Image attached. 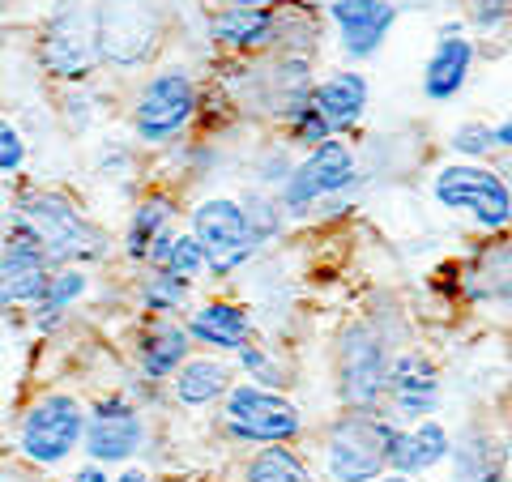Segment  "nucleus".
<instances>
[{
    "instance_id": "f257e3e1",
    "label": "nucleus",
    "mask_w": 512,
    "mask_h": 482,
    "mask_svg": "<svg viewBox=\"0 0 512 482\" xmlns=\"http://www.w3.org/2000/svg\"><path fill=\"white\" fill-rule=\"evenodd\" d=\"M13 218H22L30 231L39 235V244L52 256V265H99L111 256L107 235L94 227L90 214L77 205L69 192L60 188H43V184H26L13 192Z\"/></svg>"
},
{
    "instance_id": "f03ea898",
    "label": "nucleus",
    "mask_w": 512,
    "mask_h": 482,
    "mask_svg": "<svg viewBox=\"0 0 512 482\" xmlns=\"http://www.w3.org/2000/svg\"><path fill=\"white\" fill-rule=\"evenodd\" d=\"M201 107H205V94H201L197 73L184 69V64H163V69L141 77L133 103H128L133 141L150 150L175 146L201 120Z\"/></svg>"
},
{
    "instance_id": "7ed1b4c3",
    "label": "nucleus",
    "mask_w": 512,
    "mask_h": 482,
    "mask_svg": "<svg viewBox=\"0 0 512 482\" xmlns=\"http://www.w3.org/2000/svg\"><path fill=\"white\" fill-rule=\"evenodd\" d=\"M363 184H367V171L359 163V150L346 137H329L295 158L291 175L282 180L274 197L282 205L286 222H299V218H312L316 205L325 201H338V197L359 201Z\"/></svg>"
},
{
    "instance_id": "20e7f679",
    "label": "nucleus",
    "mask_w": 512,
    "mask_h": 482,
    "mask_svg": "<svg viewBox=\"0 0 512 482\" xmlns=\"http://www.w3.org/2000/svg\"><path fill=\"white\" fill-rule=\"evenodd\" d=\"M94 47L99 69L137 73L150 69L167 39V5L163 0H90Z\"/></svg>"
},
{
    "instance_id": "39448f33",
    "label": "nucleus",
    "mask_w": 512,
    "mask_h": 482,
    "mask_svg": "<svg viewBox=\"0 0 512 482\" xmlns=\"http://www.w3.org/2000/svg\"><path fill=\"white\" fill-rule=\"evenodd\" d=\"M82 431H86V401L69 389H43L22 410L18 431H13V448L35 470H60V465H69L82 453Z\"/></svg>"
},
{
    "instance_id": "423d86ee",
    "label": "nucleus",
    "mask_w": 512,
    "mask_h": 482,
    "mask_svg": "<svg viewBox=\"0 0 512 482\" xmlns=\"http://www.w3.org/2000/svg\"><path fill=\"white\" fill-rule=\"evenodd\" d=\"M218 427L231 444L265 448V444H295L303 436V406L291 393L261 389L252 380H235L227 397L218 401Z\"/></svg>"
},
{
    "instance_id": "0eeeda50",
    "label": "nucleus",
    "mask_w": 512,
    "mask_h": 482,
    "mask_svg": "<svg viewBox=\"0 0 512 482\" xmlns=\"http://www.w3.org/2000/svg\"><path fill=\"white\" fill-rule=\"evenodd\" d=\"M393 419L380 410H342L333 414L325 436H320V470L329 482H376L389 474L384 448L393 436Z\"/></svg>"
},
{
    "instance_id": "6e6552de",
    "label": "nucleus",
    "mask_w": 512,
    "mask_h": 482,
    "mask_svg": "<svg viewBox=\"0 0 512 482\" xmlns=\"http://www.w3.org/2000/svg\"><path fill=\"white\" fill-rule=\"evenodd\" d=\"M431 197H436L440 210L470 218L487 235H504L512 222V188L504 167L457 163L453 158L431 175Z\"/></svg>"
},
{
    "instance_id": "1a4fd4ad",
    "label": "nucleus",
    "mask_w": 512,
    "mask_h": 482,
    "mask_svg": "<svg viewBox=\"0 0 512 482\" xmlns=\"http://www.w3.org/2000/svg\"><path fill=\"white\" fill-rule=\"evenodd\" d=\"M35 60L60 86H86L99 73L90 0H56L35 35Z\"/></svg>"
},
{
    "instance_id": "9d476101",
    "label": "nucleus",
    "mask_w": 512,
    "mask_h": 482,
    "mask_svg": "<svg viewBox=\"0 0 512 482\" xmlns=\"http://www.w3.org/2000/svg\"><path fill=\"white\" fill-rule=\"evenodd\" d=\"M397 355V346H389L372 316L350 320L338 337V401L342 410H380L384 397V376H389V359Z\"/></svg>"
},
{
    "instance_id": "9b49d317",
    "label": "nucleus",
    "mask_w": 512,
    "mask_h": 482,
    "mask_svg": "<svg viewBox=\"0 0 512 482\" xmlns=\"http://www.w3.org/2000/svg\"><path fill=\"white\" fill-rule=\"evenodd\" d=\"M188 235L201 244L205 252V269L210 278H231L244 265H252L261 248L248 231V218L239 210V197H227V192H210L188 210Z\"/></svg>"
},
{
    "instance_id": "f8f14e48",
    "label": "nucleus",
    "mask_w": 512,
    "mask_h": 482,
    "mask_svg": "<svg viewBox=\"0 0 512 482\" xmlns=\"http://www.w3.org/2000/svg\"><path fill=\"white\" fill-rule=\"evenodd\" d=\"M150 444V419L124 389L99 393L86 406V431H82V453L94 465H128L146 453Z\"/></svg>"
},
{
    "instance_id": "ddd939ff",
    "label": "nucleus",
    "mask_w": 512,
    "mask_h": 482,
    "mask_svg": "<svg viewBox=\"0 0 512 482\" xmlns=\"http://www.w3.org/2000/svg\"><path fill=\"white\" fill-rule=\"evenodd\" d=\"M444 401V376L440 363L419 346H402L389 359V376H384V397H380V414L393 419L397 427L436 419Z\"/></svg>"
},
{
    "instance_id": "4468645a",
    "label": "nucleus",
    "mask_w": 512,
    "mask_h": 482,
    "mask_svg": "<svg viewBox=\"0 0 512 482\" xmlns=\"http://www.w3.org/2000/svg\"><path fill=\"white\" fill-rule=\"evenodd\" d=\"M320 18L333 26L338 52L346 60L367 64L384 52L402 9H397V0H329V5H320Z\"/></svg>"
},
{
    "instance_id": "2eb2a0df",
    "label": "nucleus",
    "mask_w": 512,
    "mask_h": 482,
    "mask_svg": "<svg viewBox=\"0 0 512 482\" xmlns=\"http://www.w3.org/2000/svg\"><path fill=\"white\" fill-rule=\"evenodd\" d=\"M474 64H478V39L466 30V22L453 18L436 30V43L423 60V77H419V90L427 103H453L461 90L470 86L474 77Z\"/></svg>"
},
{
    "instance_id": "dca6fc26",
    "label": "nucleus",
    "mask_w": 512,
    "mask_h": 482,
    "mask_svg": "<svg viewBox=\"0 0 512 482\" xmlns=\"http://www.w3.org/2000/svg\"><path fill=\"white\" fill-rule=\"evenodd\" d=\"M52 256L39 244V235L26 227L22 218L5 222V239H0V282L13 299V308H35L39 295L52 282Z\"/></svg>"
},
{
    "instance_id": "f3484780",
    "label": "nucleus",
    "mask_w": 512,
    "mask_h": 482,
    "mask_svg": "<svg viewBox=\"0 0 512 482\" xmlns=\"http://www.w3.org/2000/svg\"><path fill=\"white\" fill-rule=\"evenodd\" d=\"M192 350H205V355H222L231 359L235 350H244L256 337V320L239 299H205L188 312L184 320Z\"/></svg>"
},
{
    "instance_id": "a211bd4d",
    "label": "nucleus",
    "mask_w": 512,
    "mask_h": 482,
    "mask_svg": "<svg viewBox=\"0 0 512 482\" xmlns=\"http://www.w3.org/2000/svg\"><path fill=\"white\" fill-rule=\"evenodd\" d=\"M308 103L316 116L329 124L333 137H346V133H355L367 120V111H372V82H367V73L342 64V69H329L325 77H316Z\"/></svg>"
},
{
    "instance_id": "6ab92c4d",
    "label": "nucleus",
    "mask_w": 512,
    "mask_h": 482,
    "mask_svg": "<svg viewBox=\"0 0 512 482\" xmlns=\"http://www.w3.org/2000/svg\"><path fill=\"white\" fill-rule=\"evenodd\" d=\"M448 453H453V431L440 419H423L410 427H393L389 448H384V465H389V474L419 478V474L440 470Z\"/></svg>"
},
{
    "instance_id": "aec40b11",
    "label": "nucleus",
    "mask_w": 512,
    "mask_h": 482,
    "mask_svg": "<svg viewBox=\"0 0 512 482\" xmlns=\"http://www.w3.org/2000/svg\"><path fill=\"white\" fill-rule=\"evenodd\" d=\"M192 355V342H188V329L184 320L175 316H146L137 342H133V363H137V376L150 380V384H167L175 376V367Z\"/></svg>"
},
{
    "instance_id": "412c9836",
    "label": "nucleus",
    "mask_w": 512,
    "mask_h": 482,
    "mask_svg": "<svg viewBox=\"0 0 512 482\" xmlns=\"http://www.w3.org/2000/svg\"><path fill=\"white\" fill-rule=\"evenodd\" d=\"M239 380L235 363L222 359V355H205V350H192V355L175 367V376L167 380L171 389V401L184 410H210L218 406L222 397H227V389Z\"/></svg>"
},
{
    "instance_id": "4be33fe9",
    "label": "nucleus",
    "mask_w": 512,
    "mask_h": 482,
    "mask_svg": "<svg viewBox=\"0 0 512 482\" xmlns=\"http://www.w3.org/2000/svg\"><path fill=\"white\" fill-rule=\"evenodd\" d=\"M205 39L235 56H261L274 47V9L218 5L205 13Z\"/></svg>"
},
{
    "instance_id": "5701e85b",
    "label": "nucleus",
    "mask_w": 512,
    "mask_h": 482,
    "mask_svg": "<svg viewBox=\"0 0 512 482\" xmlns=\"http://www.w3.org/2000/svg\"><path fill=\"white\" fill-rule=\"evenodd\" d=\"M180 218V205H175L171 192H146L133 210H128L124 235H120V256L128 265H146V252L167 227H175Z\"/></svg>"
},
{
    "instance_id": "b1692460",
    "label": "nucleus",
    "mask_w": 512,
    "mask_h": 482,
    "mask_svg": "<svg viewBox=\"0 0 512 482\" xmlns=\"http://www.w3.org/2000/svg\"><path fill=\"white\" fill-rule=\"evenodd\" d=\"M86 295H90V269H82V265H56L47 291L39 295L35 308H30V329H35L39 337L56 333Z\"/></svg>"
},
{
    "instance_id": "393cba45",
    "label": "nucleus",
    "mask_w": 512,
    "mask_h": 482,
    "mask_svg": "<svg viewBox=\"0 0 512 482\" xmlns=\"http://www.w3.org/2000/svg\"><path fill=\"white\" fill-rule=\"evenodd\" d=\"M320 39H325L320 5H312V0H282V5H274V47L269 52L312 60Z\"/></svg>"
},
{
    "instance_id": "a878e982",
    "label": "nucleus",
    "mask_w": 512,
    "mask_h": 482,
    "mask_svg": "<svg viewBox=\"0 0 512 482\" xmlns=\"http://www.w3.org/2000/svg\"><path fill=\"white\" fill-rule=\"evenodd\" d=\"M453 482H504V453L491 431L470 427L461 440H453Z\"/></svg>"
},
{
    "instance_id": "bb28decb",
    "label": "nucleus",
    "mask_w": 512,
    "mask_h": 482,
    "mask_svg": "<svg viewBox=\"0 0 512 482\" xmlns=\"http://www.w3.org/2000/svg\"><path fill=\"white\" fill-rule=\"evenodd\" d=\"M461 295L470 303H500V308H508V244H487L461 269Z\"/></svg>"
},
{
    "instance_id": "cd10ccee",
    "label": "nucleus",
    "mask_w": 512,
    "mask_h": 482,
    "mask_svg": "<svg viewBox=\"0 0 512 482\" xmlns=\"http://www.w3.org/2000/svg\"><path fill=\"white\" fill-rule=\"evenodd\" d=\"M244 482H320V478L299 448L265 444L244 461Z\"/></svg>"
},
{
    "instance_id": "c85d7f7f",
    "label": "nucleus",
    "mask_w": 512,
    "mask_h": 482,
    "mask_svg": "<svg viewBox=\"0 0 512 482\" xmlns=\"http://www.w3.org/2000/svg\"><path fill=\"white\" fill-rule=\"evenodd\" d=\"M133 299L146 316H180L192 303V286L171 278L167 269H141L133 282Z\"/></svg>"
},
{
    "instance_id": "c756f323",
    "label": "nucleus",
    "mask_w": 512,
    "mask_h": 482,
    "mask_svg": "<svg viewBox=\"0 0 512 482\" xmlns=\"http://www.w3.org/2000/svg\"><path fill=\"white\" fill-rule=\"evenodd\" d=\"M231 363H235V372H244L252 384H261V389H278V393L291 389V367L282 363V355L274 346L256 342V337L244 350H235Z\"/></svg>"
},
{
    "instance_id": "7c9ffc66",
    "label": "nucleus",
    "mask_w": 512,
    "mask_h": 482,
    "mask_svg": "<svg viewBox=\"0 0 512 482\" xmlns=\"http://www.w3.org/2000/svg\"><path fill=\"white\" fill-rule=\"evenodd\" d=\"M239 210H244L248 218V231L256 239V248H269V244H278V239L286 235V214H282V205L274 192H261V188H248L244 197H239Z\"/></svg>"
},
{
    "instance_id": "2f4dec72",
    "label": "nucleus",
    "mask_w": 512,
    "mask_h": 482,
    "mask_svg": "<svg viewBox=\"0 0 512 482\" xmlns=\"http://www.w3.org/2000/svg\"><path fill=\"white\" fill-rule=\"evenodd\" d=\"M158 269H167L171 278H180V282H188V286H197L201 278H210V269H205V252H201L197 239L188 235V227L175 231L171 248H167V261L158 265Z\"/></svg>"
},
{
    "instance_id": "473e14b6",
    "label": "nucleus",
    "mask_w": 512,
    "mask_h": 482,
    "mask_svg": "<svg viewBox=\"0 0 512 482\" xmlns=\"http://www.w3.org/2000/svg\"><path fill=\"white\" fill-rule=\"evenodd\" d=\"M448 150L457 154V163H487L495 154V137L487 120H461L448 137Z\"/></svg>"
},
{
    "instance_id": "72a5a7b5",
    "label": "nucleus",
    "mask_w": 512,
    "mask_h": 482,
    "mask_svg": "<svg viewBox=\"0 0 512 482\" xmlns=\"http://www.w3.org/2000/svg\"><path fill=\"white\" fill-rule=\"evenodd\" d=\"M291 167H295V150L286 146V141H269V146L256 154V163H252L256 188H261V192H278L282 180L291 175Z\"/></svg>"
},
{
    "instance_id": "f704fd0d",
    "label": "nucleus",
    "mask_w": 512,
    "mask_h": 482,
    "mask_svg": "<svg viewBox=\"0 0 512 482\" xmlns=\"http://www.w3.org/2000/svg\"><path fill=\"white\" fill-rule=\"evenodd\" d=\"M26 163H30V141H26L22 128L0 111V175H5V180H18L26 171Z\"/></svg>"
},
{
    "instance_id": "c9c22d12",
    "label": "nucleus",
    "mask_w": 512,
    "mask_h": 482,
    "mask_svg": "<svg viewBox=\"0 0 512 482\" xmlns=\"http://www.w3.org/2000/svg\"><path fill=\"white\" fill-rule=\"evenodd\" d=\"M512 0H466V30L470 35H504Z\"/></svg>"
},
{
    "instance_id": "e433bc0d",
    "label": "nucleus",
    "mask_w": 512,
    "mask_h": 482,
    "mask_svg": "<svg viewBox=\"0 0 512 482\" xmlns=\"http://www.w3.org/2000/svg\"><path fill=\"white\" fill-rule=\"evenodd\" d=\"M133 167H137L133 141H120V137L99 141V150H94V171H99L103 180H120V175H128Z\"/></svg>"
},
{
    "instance_id": "4c0bfd02",
    "label": "nucleus",
    "mask_w": 512,
    "mask_h": 482,
    "mask_svg": "<svg viewBox=\"0 0 512 482\" xmlns=\"http://www.w3.org/2000/svg\"><path fill=\"white\" fill-rule=\"evenodd\" d=\"M69 482H111V474L103 470V465H94V461H86L82 470H73L69 474Z\"/></svg>"
},
{
    "instance_id": "58836bf2",
    "label": "nucleus",
    "mask_w": 512,
    "mask_h": 482,
    "mask_svg": "<svg viewBox=\"0 0 512 482\" xmlns=\"http://www.w3.org/2000/svg\"><path fill=\"white\" fill-rule=\"evenodd\" d=\"M491 137H495V150L508 154V146H512V120L504 116L500 124H491Z\"/></svg>"
},
{
    "instance_id": "ea45409f",
    "label": "nucleus",
    "mask_w": 512,
    "mask_h": 482,
    "mask_svg": "<svg viewBox=\"0 0 512 482\" xmlns=\"http://www.w3.org/2000/svg\"><path fill=\"white\" fill-rule=\"evenodd\" d=\"M111 482H154V474H150V470H141V465H124V470L111 478Z\"/></svg>"
},
{
    "instance_id": "a19ab883",
    "label": "nucleus",
    "mask_w": 512,
    "mask_h": 482,
    "mask_svg": "<svg viewBox=\"0 0 512 482\" xmlns=\"http://www.w3.org/2000/svg\"><path fill=\"white\" fill-rule=\"evenodd\" d=\"M218 5H244V9H274L282 0H218Z\"/></svg>"
},
{
    "instance_id": "79ce46f5",
    "label": "nucleus",
    "mask_w": 512,
    "mask_h": 482,
    "mask_svg": "<svg viewBox=\"0 0 512 482\" xmlns=\"http://www.w3.org/2000/svg\"><path fill=\"white\" fill-rule=\"evenodd\" d=\"M453 5V0H448ZM397 9H431V0H397Z\"/></svg>"
},
{
    "instance_id": "37998d69",
    "label": "nucleus",
    "mask_w": 512,
    "mask_h": 482,
    "mask_svg": "<svg viewBox=\"0 0 512 482\" xmlns=\"http://www.w3.org/2000/svg\"><path fill=\"white\" fill-rule=\"evenodd\" d=\"M9 312H13V299L5 291V282H0V316H9Z\"/></svg>"
},
{
    "instance_id": "c03bdc74",
    "label": "nucleus",
    "mask_w": 512,
    "mask_h": 482,
    "mask_svg": "<svg viewBox=\"0 0 512 482\" xmlns=\"http://www.w3.org/2000/svg\"><path fill=\"white\" fill-rule=\"evenodd\" d=\"M376 482H414V478H406V474H380Z\"/></svg>"
},
{
    "instance_id": "a18cd8bd",
    "label": "nucleus",
    "mask_w": 512,
    "mask_h": 482,
    "mask_svg": "<svg viewBox=\"0 0 512 482\" xmlns=\"http://www.w3.org/2000/svg\"><path fill=\"white\" fill-rule=\"evenodd\" d=\"M5 222H9V214H5V210H0V239H5Z\"/></svg>"
},
{
    "instance_id": "49530a36",
    "label": "nucleus",
    "mask_w": 512,
    "mask_h": 482,
    "mask_svg": "<svg viewBox=\"0 0 512 482\" xmlns=\"http://www.w3.org/2000/svg\"><path fill=\"white\" fill-rule=\"evenodd\" d=\"M5 9H9V0H0V13H5Z\"/></svg>"
},
{
    "instance_id": "de8ad7c7",
    "label": "nucleus",
    "mask_w": 512,
    "mask_h": 482,
    "mask_svg": "<svg viewBox=\"0 0 512 482\" xmlns=\"http://www.w3.org/2000/svg\"><path fill=\"white\" fill-rule=\"evenodd\" d=\"M312 5H329V0H312Z\"/></svg>"
}]
</instances>
